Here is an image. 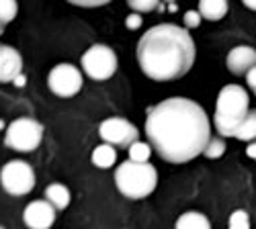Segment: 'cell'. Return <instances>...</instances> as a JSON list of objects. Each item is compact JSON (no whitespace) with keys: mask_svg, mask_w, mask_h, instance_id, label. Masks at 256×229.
Segmentation results:
<instances>
[{"mask_svg":"<svg viewBox=\"0 0 256 229\" xmlns=\"http://www.w3.org/2000/svg\"><path fill=\"white\" fill-rule=\"evenodd\" d=\"M146 135L162 160L184 164L205 152L211 139V125L203 107L195 100L174 96L148 111Z\"/></svg>","mask_w":256,"mask_h":229,"instance_id":"1","label":"cell"},{"mask_svg":"<svg viewBox=\"0 0 256 229\" xmlns=\"http://www.w3.org/2000/svg\"><path fill=\"white\" fill-rule=\"evenodd\" d=\"M174 229H211V223L203 213L188 211V213H182L176 219V227Z\"/></svg>","mask_w":256,"mask_h":229,"instance_id":"15","label":"cell"},{"mask_svg":"<svg viewBox=\"0 0 256 229\" xmlns=\"http://www.w3.org/2000/svg\"><path fill=\"white\" fill-rule=\"evenodd\" d=\"M50 90L62 98H70L82 88V72L72 64H58L48 76Z\"/></svg>","mask_w":256,"mask_h":229,"instance_id":"9","label":"cell"},{"mask_svg":"<svg viewBox=\"0 0 256 229\" xmlns=\"http://www.w3.org/2000/svg\"><path fill=\"white\" fill-rule=\"evenodd\" d=\"M115 160H117V152L109 143H100L98 148H94V152H92V164L96 166V168H111V166L115 164Z\"/></svg>","mask_w":256,"mask_h":229,"instance_id":"16","label":"cell"},{"mask_svg":"<svg viewBox=\"0 0 256 229\" xmlns=\"http://www.w3.org/2000/svg\"><path fill=\"white\" fill-rule=\"evenodd\" d=\"M25 82H27V78H25L23 74H20V76L14 80V84H16V86H25Z\"/></svg>","mask_w":256,"mask_h":229,"instance_id":"28","label":"cell"},{"mask_svg":"<svg viewBox=\"0 0 256 229\" xmlns=\"http://www.w3.org/2000/svg\"><path fill=\"white\" fill-rule=\"evenodd\" d=\"M244 6H246V8H252V10H256V2H250V0H244Z\"/></svg>","mask_w":256,"mask_h":229,"instance_id":"29","label":"cell"},{"mask_svg":"<svg viewBox=\"0 0 256 229\" xmlns=\"http://www.w3.org/2000/svg\"><path fill=\"white\" fill-rule=\"evenodd\" d=\"M130 162H136V164H148L152 156V145L146 143V141H136L130 150Z\"/></svg>","mask_w":256,"mask_h":229,"instance_id":"18","label":"cell"},{"mask_svg":"<svg viewBox=\"0 0 256 229\" xmlns=\"http://www.w3.org/2000/svg\"><path fill=\"white\" fill-rule=\"evenodd\" d=\"M246 80H248V86L252 88V92L256 94V68H254L252 72H248V74H246Z\"/></svg>","mask_w":256,"mask_h":229,"instance_id":"25","label":"cell"},{"mask_svg":"<svg viewBox=\"0 0 256 229\" xmlns=\"http://www.w3.org/2000/svg\"><path fill=\"white\" fill-rule=\"evenodd\" d=\"M201 14H199V10H186L184 12V25H186V29H197L199 27V23H201Z\"/></svg>","mask_w":256,"mask_h":229,"instance_id":"23","label":"cell"},{"mask_svg":"<svg viewBox=\"0 0 256 229\" xmlns=\"http://www.w3.org/2000/svg\"><path fill=\"white\" fill-rule=\"evenodd\" d=\"M23 221L29 229H50L56 221V207L48 201H33L25 207Z\"/></svg>","mask_w":256,"mask_h":229,"instance_id":"10","label":"cell"},{"mask_svg":"<svg viewBox=\"0 0 256 229\" xmlns=\"http://www.w3.org/2000/svg\"><path fill=\"white\" fill-rule=\"evenodd\" d=\"M142 72L156 82L182 78L195 61V41L178 25L162 23L148 29L138 43Z\"/></svg>","mask_w":256,"mask_h":229,"instance_id":"2","label":"cell"},{"mask_svg":"<svg viewBox=\"0 0 256 229\" xmlns=\"http://www.w3.org/2000/svg\"><path fill=\"white\" fill-rule=\"evenodd\" d=\"M234 137H238L242 141L256 139V111H250L248 113V117L244 119V123L238 127V131H236V135H234Z\"/></svg>","mask_w":256,"mask_h":229,"instance_id":"17","label":"cell"},{"mask_svg":"<svg viewBox=\"0 0 256 229\" xmlns=\"http://www.w3.org/2000/svg\"><path fill=\"white\" fill-rule=\"evenodd\" d=\"M0 184L12 197L29 195L35 186V172L23 160H10L0 170Z\"/></svg>","mask_w":256,"mask_h":229,"instance_id":"7","label":"cell"},{"mask_svg":"<svg viewBox=\"0 0 256 229\" xmlns=\"http://www.w3.org/2000/svg\"><path fill=\"white\" fill-rule=\"evenodd\" d=\"M76 6H84V8H92V6H102L106 2H74Z\"/></svg>","mask_w":256,"mask_h":229,"instance_id":"26","label":"cell"},{"mask_svg":"<svg viewBox=\"0 0 256 229\" xmlns=\"http://www.w3.org/2000/svg\"><path fill=\"white\" fill-rule=\"evenodd\" d=\"M228 12L226 0H201L199 2V14L207 20H220Z\"/></svg>","mask_w":256,"mask_h":229,"instance_id":"13","label":"cell"},{"mask_svg":"<svg viewBox=\"0 0 256 229\" xmlns=\"http://www.w3.org/2000/svg\"><path fill=\"white\" fill-rule=\"evenodd\" d=\"M44 139V127L41 123L29 117L14 119L4 135V143L14 152H33Z\"/></svg>","mask_w":256,"mask_h":229,"instance_id":"5","label":"cell"},{"mask_svg":"<svg viewBox=\"0 0 256 229\" xmlns=\"http://www.w3.org/2000/svg\"><path fill=\"white\" fill-rule=\"evenodd\" d=\"M0 229H4V227H0Z\"/></svg>","mask_w":256,"mask_h":229,"instance_id":"30","label":"cell"},{"mask_svg":"<svg viewBox=\"0 0 256 229\" xmlns=\"http://www.w3.org/2000/svg\"><path fill=\"white\" fill-rule=\"evenodd\" d=\"M142 23H144V18H142V14H138V12H134V14H130L125 18V27L127 29H140L142 27Z\"/></svg>","mask_w":256,"mask_h":229,"instance_id":"24","label":"cell"},{"mask_svg":"<svg viewBox=\"0 0 256 229\" xmlns=\"http://www.w3.org/2000/svg\"><path fill=\"white\" fill-rule=\"evenodd\" d=\"M98 135L102 137L104 143L113 145V148H127L130 150L136 141H140V131L134 123L121 117H111L104 119L98 127Z\"/></svg>","mask_w":256,"mask_h":229,"instance_id":"8","label":"cell"},{"mask_svg":"<svg viewBox=\"0 0 256 229\" xmlns=\"http://www.w3.org/2000/svg\"><path fill=\"white\" fill-rule=\"evenodd\" d=\"M16 12H18V4L14 0H0V27H4L10 20H14Z\"/></svg>","mask_w":256,"mask_h":229,"instance_id":"19","label":"cell"},{"mask_svg":"<svg viewBox=\"0 0 256 229\" xmlns=\"http://www.w3.org/2000/svg\"><path fill=\"white\" fill-rule=\"evenodd\" d=\"M158 0H130V8L136 10L138 14L140 12H150L154 8H158Z\"/></svg>","mask_w":256,"mask_h":229,"instance_id":"22","label":"cell"},{"mask_svg":"<svg viewBox=\"0 0 256 229\" xmlns=\"http://www.w3.org/2000/svg\"><path fill=\"white\" fill-rule=\"evenodd\" d=\"M82 70L88 78L92 80H109L115 70H117V55L115 51L109 47V45H102V43H96L92 47H88L84 51L82 59Z\"/></svg>","mask_w":256,"mask_h":229,"instance_id":"6","label":"cell"},{"mask_svg":"<svg viewBox=\"0 0 256 229\" xmlns=\"http://www.w3.org/2000/svg\"><path fill=\"white\" fill-rule=\"evenodd\" d=\"M230 229H250V219L246 211H234L228 223Z\"/></svg>","mask_w":256,"mask_h":229,"instance_id":"20","label":"cell"},{"mask_svg":"<svg viewBox=\"0 0 256 229\" xmlns=\"http://www.w3.org/2000/svg\"><path fill=\"white\" fill-rule=\"evenodd\" d=\"M20 74H23V57H20V53L10 45L0 43V82L2 84L14 82Z\"/></svg>","mask_w":256,"mask_h":229,"instance_id":"11","label":"cell"},{"mask_svg":"<svg viewBox=\"0 0 256 229\" xmlns=\"http://www.w3.org/2000/svg\"><path fill=\"white\" fill-rule=\"evenodd\" d=\"M115 184L127 199H146L150 197L158 184V172L152 164L123 162L115 170Z\"/></svg>","mask_w":256,"mask_h":229,"instance_id":"4","label":"cell"},{"mask_svg":"<svg viewBox=\"0 0 256 229\" xmlns=\"http://www.w3.org/2000/svg\"><path fill=\"white\" fill-rule=\"evenodd\" d=\"M246 154H248L250 158H254V160H256V141L248 145V148H246Z\"/></svg>","mask_w":256,"mask_h":229,"instance_id":"27","label":"cell"},{"mask_svg":"<svg viewBox=\"0 0 256 229\" xmlns=\"http://www.w3.org/2000/svg\"><path fill=\"white\" fill-rule=\"evenodd\" d=\"M248 113H250L248 92L238 84L224 86L216 105V129L226 137L236 135L238 127L244 123Z\"/></svg>","mask_w":256,"mask_h":229,"instance_id":"3","label":"cell"},{"mask_svg":"<svg viewBox=\"0 0 256 229\" xmlns=\"http://www.w3.org/2000/svg\"><path fill=\"white\" fill-rule=\"evenodd\" d=\"M224 152H226V143L222 139H209V143H207V148H205L203 154L207 158H211V160H216V158H222Z\"/></svg>","mask_w":256,"mask_h":229,"instance_id":"21","label":"cell"},{"mask_svg":"<svg viewBox=\"0 0 256 229\" xmlns=\"http://www.w3.org/2000/svg\"><path fill=\"white\" fill-rule=\"evenodd\" d=\"M46 201L56 207V211L58 209H66V207L70 205V191L64 184H58V182L50 184L46 189Z\"/></svg>","mask_w":256,"mask_h":229,"instance_id":"14","label":"cell"},{"mask_svg":"<svg viewBox=\"0 0 256 229\" xmlns=\"http://www.w3.org/2000/svg\"><path fill=\"white\" fill-rule=\"evenodd\" d=\"M256 68V49L238 45L228 53V70L236 76H246Z\"/></svg>","mask_w":256,"mask_h":229,"instance_id":"12","label":"cell"}]
</instances>
